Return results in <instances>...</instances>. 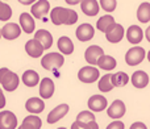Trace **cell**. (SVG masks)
Returning a JSON list of instances; mask_svg holds the SVG:
<instances>
[{"label": "cell", "instance_id": "cell-1", "mask_svg": "<svg viewBox=\"0 0 150 129\" xmlns=\"http://www.w3.org/2000/svg\"><path fill=\"white\" fill-rule=\"evenodd\" d=\"M50 20L54 25H74L78 21V13L63 7H54L50 11Z\"/></svg>", "mask_w": 150, "mask_h": 129}, {"label": "cell", "instance_id": "cell-2", "mask_svg": "<svg viewBox=\"0 0 150 129\" xmlns=\"http://www.w3.org/2000/svg\"><path fill=\"white\" fill-rule=\"evenodd\" d=\"M0 84L8 92H13L17 90L18 84H20V78L16 72L11 71L7 67H1L0 69Z\"/></svg>", "mask_w": 150, "mask_h": 129}, {"label": "cell", "instance_id": "cell-3", "mask_svg": "<svg viewBox=\"0 0 150 129\" xmlns=\"http://www.w3.org/2000/svg\"><path fill=\"white\" fill-rule=\"evenodd\" d=\"M65 63V57H63L62 53H47L44 57L41 58V66L44 67L45 70H57L59 67L63 66Z\"/></svg>", "mask_w": 150, "mask_h": 129}, {"label": "cell", "instance_id": "cell-4", "mask_svg": "<svg viewBox=\"0 0 150 129\" xmlns=\"http://www.w3.org/2000/svg\"><path fill=\"white\" fill-rule=\"evenodd\" d=\"M100 77V72H99V69H96L95 66L90 64V66H84L78 71V79L82 83H93L99 79Z\"/></svg>", "mask_w": 150, "mask_h": 129}, {"label": "cell", "instance_id": "cell-5", "mask_svg": "<svg viewBox=\"0 0 150 129\" xmlns=\"http://www.w3.org/2000/svg\"><path fill=\"white\" fill-rule=\"evenodd\" d=\"M145 49L141 46H134L132 49H129L125 54V62L129 66H137L145 60Z\"/></svg>", "mask_w": 150, "mask_h": 129}, {"label": "cell", "instance_id": "cell-6", "mask_svg": "<svg viewBox=\"0 0 150 129\" xmlns=\"http://www.w3.org/2000/svg\"><path fill=\"white\" fill-rule=\"evenodd\" d=\"M124 34H125L124 26H122L121 24L115 23L113 25L109 26V29L105 32V38H107V41L111 42V44H117V42H120L124 38Z\"/></svg>", "mask_w": 150, "mask_h": 129}, {"label": "cell", "instance_id": "cell-7", "mask_svg": "<svg viewBox=\"0 0 150 129\" xmlns=\"http://www.w3.org/2000/svg\"><path fill=\"white\" fill-rule=\"evenodd\" d=\"M21 29L20 24H16V23H7L4 26L1 28V37L8 41H12V40H16L20 37Z\"/></svg>", "mask_w": 150, "mask_h": 129}, {"label": "cell", "instance_id": "cell-8", "mask_svg": "<svg viewBox=\"0 0 150 129\" xmlns=\"http://www.w3.org/2000/svg\"><path fill=\"white\" fill-rule=\"evenodd\" d=\"M30 13L34 18H44L47 13H50V3L47 0H37L34 4H32Z\"/></svg>", "mask_w": 150, "mask_h": 129}, {"label": "cell", "instance_id": "cell-9", "mask_svg": "<svg viewBox=\"0 0 150 129\" xmlns=\"http://www.w3.org/2000/svg\"><path fill=\"white\" fill-rule=\"evenodd\" d=\"M17 117L11 111L0 112V129H17Z\"/></svg>", "mask_w": 150, "mask_h": 129}, {"label": "cell", "instance_id": "cell-10", "mask_svg": "<svg viewBox=\"0 0 150 129\" xmlns=\"http://www.w3.org/2000/svg\"><path fill=\"white\" fill-rule=\"evenodd\" d=\"M69 109H70V107L65 103L57 106L47 115V124H55V123H58L59 120H62L63 117L69 113Z\"/></svg>", "mask_w": 150, "mask_h": 129}, {"label": "cell", "instance_id": "cell-11", "mask_svg": "<svg viewBox=\"0 0 150 129\" xmlns=\"http://www.w3.org/2000/svg\"><path fill=\"white\" fill-rule=\"evenodd\" d=\"M75 36H76V38L82 42L90 41V40H92L93 36H95V29H93V26L88 23L80 24V25L76 28V30H75Z\"/></svg>", "mask_w": 150, "mask_h": 129}, {"label": "cell", "instance_id": "cell-12", "mask_svg": "<svg viewBox=\"0 0 150 129\" xmlns=\"http://www.w3.org/2000/svg\"><path fill=\"white\" fill-rule=\"evenodd\" d=\"M125 112H127V107H125L124 101L119 100V99L115 100L113 103L108 107V109H107V115H108L111 119H115V120L121 119L125 115Z\"/></svg>", "mask_w": 150, "mask_h": 129}, {"label": "cell", "instance_id": "cell-13", "mask_svg": "<svg viewBox=\"0 0 150 129\" xmlns=\"http://www.w3.org/2000/svg\"><path fill=\"white\" fill-rule=\"evenodd\" d=\"M18 21H20V26L23 29L24 33H33L34 29H36V21H34V17L32 16V13L28 12H23L18 17Z\"/></svg>", "mask_w": 150, "mask_h": 129}, {"label": "cell", "instance_id": "cell-14", "mask_svg": "<svg viewBox=\"0 0 150 129\" xmlns=\"http://www.w3.org/2000/svg\"><path fill=\"white\" fill-rule=\"evenodd\" d=\"M87 106L90 111L92 112H101L107 108L108 101L103 95H92L87 101Z\"/></svg>", "mask_w": 150, "mask_h": 129}, {"label": "cell", "instance_id": "cell-15", "mask_svg": "<svg viewBox=\"0 0 150 129\" xmlns=\"http://www.w3.org/2000/svg\"><path fill=\"white\" fill-rule=\"evenodd\" d=\"M103 54H104V50L101 49L100 46H98V45H91V46H88L87 49H86L84 58H86V61H87V63L95 66V64L98 63L99 58Z\"/></svg>", "mask_w": 150, "mask_h": 129}, {"label": "cell", "instance_id": "cell-16", "mask_svg": "<svg viewBox=\"0 0 150 129\" xmlns=\"http://www.w3.org/2000/svg\"><path fill=\"white\" fill-rule=\"evenodd\" d=\"M55 84L50 78H44L40 82V95L42 99H50L54 95Z\"/></svg>", "mask_w": 150, "mask_h": 129}, {"label": "cell", "instance_id": "cell-17", "mask_svg": "<svg viewBox=\"0 0 150 129\" xmlns=\"http://www.w3.org/2000/svg\"><path fill=\"white\" fill-rule=\"evenodd\" d=\"M44 50H45L44 46L34 38L26 41V44H25V52L28 53V55L32 58H40L44 54Z\"/></svg>", "mask_w": 150, "mask_h": 129}, {"label": "cell", "instance_id": "cell-18", "mask_svg": "<svg viewBox=\"0 0 150 129\" xmlns=\"http://www.w3.org/2000/svg\"><path fill=\"white\" fill-rule=\"evenodd\" d=\"M25 109L29 113L38 115L45 109V103H44V100H42V98H30L26 100Z\"/></svg>", "mask_w": 150, "mask_h": 129}, {"label": "cell", "instance_id": "cell-19", "mask_svg": "<svg viewBox=\"0 0 150 129\" xmlns=\"http://www.w3.org/2000/svg\"><path fill=\"white\" fill-rule=\"evenodd\" d=\"M80 9L83 11V13L90 17L96 16L100 9V4L98 3V0H82L80 1Z\"/></svg>", "mask_w": 150, "mask_h": 129}, {"label": "cell", "instance_id": "cell-20", "mask_svg": "<svg viewBox=\"0 0 150 129\" xmlns=\"http://www.w3.org/2000/svg\"><path fill=\"white\" fill-rule=\"evenodd\" d=\"M34 40H37V41L44 46L45 50L50 49L53 45V36L46 29H40V30H37L36 33H34Z\"/></svg>", "mask_w": 150, "mask_h": 129}, {"label": "cell", "instance_id": "cell-21", "mask_svg": "<svg viewBox=\"0 0 150 129\" xmlns=\"http://www.w3.org/2000/svg\"><path fill=\"white\" fill-rule=\"evenodd\" d=\"M130 80L136 88H145L149 84V75L142 70H137L130 77Z\"/></svg>", "mask_w": 150, "mask_h": 129}, {"label": "cell", "instance_id": "cell-22", "mask_svg": "<svg viewBox=\"0 0 150 129\" xmlns=\"http://www.w3.org/2000/svg\"><path fill=\"white\" fill-rule=\"evenodd\" d=\"M144 38V30L138 25H130L127 30V40L130 44H140Z\"/></svg>", "mask_w": 150, "mask_h": 129}, {"label": "cell", "instance_id": "cell-23", "mask_svg": "<svg viewBox=\"0 0 150 129\" xmlns=\"http://www.w3.org/2000/svg\"><path fill=\"white\" fill-rule=\"evenodd\" d=\"M21 80L26 87H34V86L40 84V75L34 70H26L21 77Z\"/></svg>", "mask_w": 150, "mask_h": 129}, {"label": "cell", "instance_id": "cell-24", "mask_svg": "<svg viewBox=\"0 0 150 129\" xmlns=\"http://www.w3.org/2000/svg\"><path fill=\"white\" fill-rule=\"evenodd\" d=\"M58 50L65 55H70L74 53V44L67 36H62L58 38Z\"/></svg>", "mask_w": 150, "mask_h": 129}, {"label": "cell", "instance_id": "cell-25", "mask_svg": "<svg viewBox=\"0 0 150 129\" xmlns=\"http://www.w3.org/2000/svg\"><path fill=\"white\" fill-rule=\"evenodd\" d=\"M21 127L24 129H41L42 127V120L38 116L30 113L29 116H26L21 123Z\"/></svg>", "mask_w": 150, "mask_h": 129}, {"label": "cell", "instance_id": "cell-26", "mask_svg": "<svg viewBox=\"0 0 150 129\" xmlns=\"http://www.w3.org/2000/svg\"><path fill=\"white\" fill-rule=\"evenodd\" d=\"M96 64L99 66V69L105 70V71H111V70H113L115 67L117 66V62H116V60H115L112 55L103 54L100 58H99V61H98V63Z\"/></svg>", "mask_w": 150, "mask_h": 129}, {"label": "cell", "instance_id": "cell-27", "mask_svg": "<svg viewBox=\"0 0 150 129\" xmlns=\"http://www.w3.org/2000/svg\"><path fill=\"white\" fill-rule=\"evenodd\" d=\"M137 18L141 23H149L150 21V3L148 1L141 3L137 9Z\"/></svg>", "mask_w": 150, "mask_h": 129}, {"label": "cell", "instance_id": "cell-28", "mask_svg": "<svg viewBox=\"0 0 150 129\" xmlns=\"http://www.w3.org/2000/svg\"><path fill=\"white\" fill-rule=\"evenodd\" d=\"M98 87L99 91H101V92H109V91L113 90L115 86L112 83V74H105L104 77H101L99 79Z\"/></svg>", "mask_w": 150, "mask_h": 129}, {"label": "cell", "instance_id": "cell-29", "mask_svg": "<svg viewBox=\"0 0 150 129\" xmlns=\"http://www.w3.org/2000/svg\"><path fill=\"white\" fill-rule=\"evenodd\" d=\"M113 24H115V18L112 17L111 15H105V16H101V17L96 21V28H98L100 32L105 33V32L109 29V26L113 25Z\"/></svg>", "mask_w": 150, "mask_h": 129}, {"label": "cell", "instance_id": "cell-30", "mask_svg": "<svg viewBox=\"0 0 150 129\" xmlns=\"http://www.w3.org/2000/svg\"><path fill=\"white\" fill-rule=\"evenodd\" d=\"M129 75L124 71H119L116 74H112V83L115 87H124L129 82Z\"/></svg>", "mask_w": 150, "mask_h": 129}, {"label": "cell", "instance_id": "cell-31", "mask_svg": "<svg viewBox=\"0 0 150 129\" xmlns=\"http://www.w3.org/2000/svg\"><path fill=\"white\" fill-rule=\"evenodd\" d=\"M12 17V8L9 4L0 0V21H8Z\"/></svg>", "mask_w": 150, "mask_h": 129}, {"label": "cell", "instance_id": "cell-32", "mask_svg": "<svg viewBox=\"0 0 150 129\" xmlns=\"http://www.w3.org/2000/svg\"><path fill=\"white\" fill-rule=\"evenodd\" d=\"M76 120L88 124V123H91V121H95V115H93L92 111H82L78 113Z\"/></svg>", "mask_w": 150, "mask_h": 129}, {"label": "cell", "instance_id": "cell-33", "mask_svg": "<svg viewBox=\"0 0 150 129\" xmlns=\"http://www.w3.org/2000/svg\"><path fill=\"white\" fill-rule=\"evenodd\" d=\"M100 7L103 8L105 12H113L116 9V5H117V1L116 0H100Z\"/></svg>", "mask_w": 150, "mask_h": 129}, {"label": "cell", "instance_id": "cell-34", "mask_svg": "<svg viewBox=\"0 0 150 129\" xmlns=\"http://www.w3.org/2000/svg\"><path fill=\"white\" fill-rule=\"evenodd\" d=\"M71 129H91V128H90V124H86V123L75 120L73 123V125H71Z\"/></svg>", "mask_w": 150, "mask_h": 129}, {"label": "cell", "instance_id": "cell-35", "mask_svg": "<svg viewBox=\"0 0 150 129\" xmlns=\"http://www.w3.org/2000/svg\"><path fill=\"white\" fill-rule=\"evenodd\" d=\"M124 127H125L124 123H121L120 120H115V121L111 123L105 129H124Z\"/></svg>", "mask_w": 150, "mask_h": 129}, {"label": "cell", "instance_id": "cell-36", "mask_svg": "<svg viewBox=\"0 0 150 129\" xmlns=\"http://www.w3.org/2000/svg\"><path fill=\"white\" fill-rule=\"evenodd\" d=\"M129 129H148V127H146L144 123H141V121H136V123H133V124L130 125Z\"/></svg>", "mask_w": 150, "mask_h": 129}, {"label": "cell", "instance_id": "cell-37", "mask_svg": "<svg viewBox=\"0 0 150 129\" xmlns=\"http://www.w3.org/2000/svg\"><path fill=\"white\" fill-rule=\"evenodd\" d=\"M7 104V100H5V95L3 94V90L0 88V109H3Z\"/></svg>", "mask_w": 150, "mask_h": 129}, {"label": "cell", "instance_id": "cell-38", "mask_svg": "<svg viewBox=\"0 0 150 129\" xmlns=\"http://www.w3.org/2000/svg\"><path fill=\"white\" fill-rule=\"evenodd\" d=\"M17 1L23 5H32V4H34L37 0H17Z\"/></svg>", "mask_w": 150, "mask_h": 129}, {"label": "cell", "instance_id": "cell-39", "mask_svg": "<svg viewBox=\"0 0 150 129\" xmlns=\"http://www.w3.org/2000/svg\"><path fill=\"white\" fill-rule=\"evenodd\" d=\"M66 3H67L69 5H76V4H79L82 0H65Z\"/></svg>", "mask_w": 150, "mask_h": 129}, {"label": "cell", "instance_id": "cell-40", "mask_svg": "<svg viewBox=\"0 0 150 129\" xmlns=\"http://www.w3.org/2000/svg\"><path fill=\"white\" fill-rule=\"evenodd\" d=\"M88 124H90V128L91 129H99V125H98V123H96V120H95V121L88 123Z\"/></svg>", "mask_w": 150, "mask_h": 129}, {"label": "cell", "instance_id": "cell-41", "mask_svg": "<svg viewBox=\"0 0 150 129\" xmlns=\"http://www.w3.org/2000/svg\"><path fill=\"white\" fill-rule=\"evenodd\" d=\"M145 34H146V40H148V41L150 42V26H148V29H146Z\"/></svg>", "mask_w": 150, "mask_h": 129}, {"label": "cell", "instance_id": "cell-42", "mask_svg": "<svg viewBox=\"0 0 150 129\" xmlns=\"http://www.w3.org/2000/svg\"><path fill=\"white\" fill-rule=\"evenodd\" d=\"M148 60H149V62H150V52L148 53Z\"/></svg>", "mask_w": 150, "mask_h": 129}, {"label": "cell", "instance_id": "cell-43", "mask_svg": "<svg viewBox=\"0 0 150 129\" xmlns=\"http://www.w3.org/2000/svg\"><path fill=\"white\" fill-rule=\"evenodd\" d=\"M17 129H24L23 127H21V125H20V127H17Z\"/></svg>", "mask_w": 150, "mask_h": 129}, {"label": "cell", "instance_id": "cell-44", "mask_svg": "<svg viewBox=\"0 0 150 129\" xmlns=\"http://www.w3.org/2000/svg\"><path fill=\"white\" fill-rule=\"evenodd\" d=\"M0 38H1V28H0Z\"/></svg>", "mask_w": 150, "mask_h": 129}, {"label": "cell", "instance_id": "cell-45", "mask_svg": "<svg viewBox=\"0 0 150 129\" xmlns=\"http://www.w3.org/2000/svg\"><path fill=\"white\" fill-rule=\"evenodd\" d=\"M57 129H67V128H63V127H62V128H57Z\"/></svg>", "mask_w": 150, "mask_h": 129}]
</instances>
